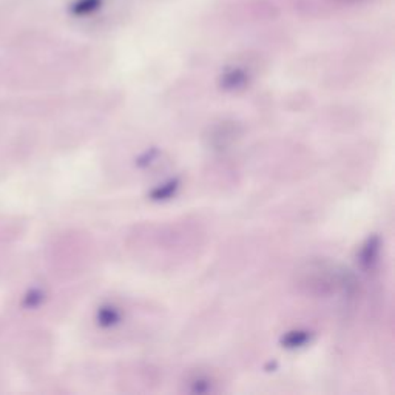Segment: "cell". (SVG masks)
<instances>
[{
  "instance_id": "cell-2",
  "label": "cell",
  "mask_w": 395,
  "mask_h": 395,
  "mask_svg": "<svg viewBox=\"0 0 395 395\" xmlns=\"http://www.w3.org/2000/svg\"><path fill=\"white\" fill-rule=\"evenodd\" d=\"M99 4L100 0H78V2L73 5L71 11L76 16H85L90 11H93L96 6H99Z\"/></svg>"
},
{
  "instance_id": "cell-3",
  "label": "cell",
  "mask_w": 395,
  "mask_h": 395,
  "mask_svg": "<svg viewBox=\"0 0 395 395\" xmlns=\"http://www.w3.org/2000/svg\"><path fill=\"white\" fill-rule=\"evenodd\" d=\"M117 320H119V314L113 307H107L102 310V314H100V323L105 326L115 325Z\"/></svg>"
},
{
  "instance_id": "cell-1",
  "label": "cell",
  "mask_w": 395,
  "mask_h": 395,
  "mask_svg": "<svg viewBox=\"0 0 395 395\" xmlns=\"http://www.w3.org/2000/svg\"><path fill=\"white\" fill-rule=\"evenodd\" d=\"M236 137V128L233 125H227L226 122L216 128L212 135V142L218 149H226L228 144H232Z\"/></svg>"
}]
</instances>
